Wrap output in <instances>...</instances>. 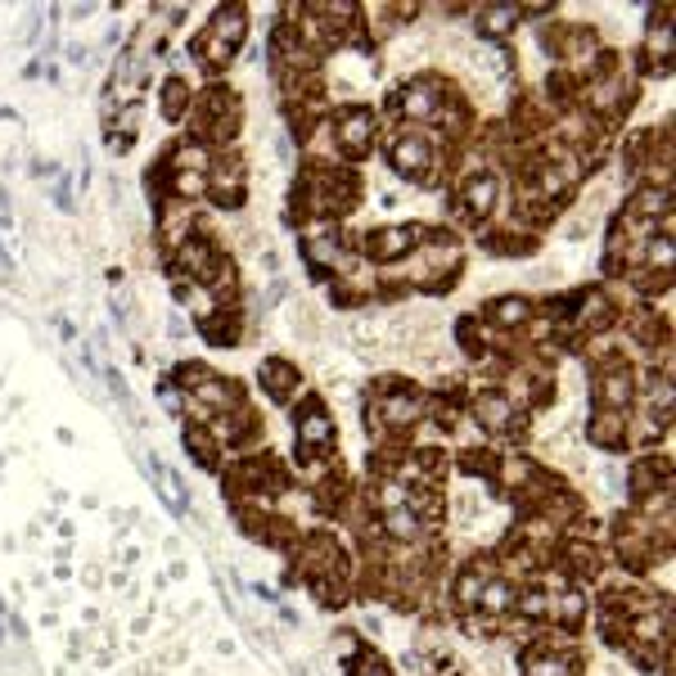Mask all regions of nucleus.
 Instances as JSON below:
<instances>
[{"mask_svg":"<svg viewBox=\"0 0 676 676\" xmlns=\"http://www.w3.org/2000/svg\"><path fill=\"white\" fill-rule=\"evenodd\" d=\"M388 280H397L406 294H429V298H447L460 276H465V248L460 235L451 226H425V243H419L406 262L384 271Z\"/></svg>","mask_w":676,"mask_h":676,"instance_id":"obj_1","label":"nucleus"},{"mask_svg":"<svg viewBox=\"0 0 676 676\" xmlns=\"http://www.w3.org/2000/svg\"><path fill=\"white\" fill-rule=\"evenodd\" d=\"M334 447H338V419L329 401L320 392H302L294 406V460L307 483H316L334 465Z\"/></svg>","mask_w":676,"mask_h":676,"instance_id":"obj_2","label":"nucleus"},{"mask_svg":"<svg viewBox=\"0 0 676 676\" xmlns=\"http://www.w3.org/2000/svg\"><path fill=\"white\" fill-rule=\"evenodd\" d=\"M239 131H243V105L226 81H208L203 91H195V105L186 113V136L190 140H199L208 149H221V145H235Z\"/></svg>","mask_w":676,"mask_h":676,"instance_id":"obj_3","label":"nucleus"},{"mask_svg":"<svg viewBox=\"0 0 676 676\" xmlns=\"http://www.w3.org/2000/svg\"><path fill=\"white\" fill-rule=\"evenodd\" d=\"M243 41H248V10H243V6H221V10H212L208 23L195 32L190 54H195V63H199L208 77H221V72L239 59Z\"/></svg>","mask_w":676,"mask_h":676,"instance_id":"obj_4","label":"nucleus"},{"mask_svg":"<svg viewBox=\"0 0 676 676\" xmlns=\"http://www.w3.org/2000/svg\"><path fill=\"white\" fill-rule=\"evenodd\" d=\"M388 167L401 177V181H410V186H434L438 181V158H443V140H438V131H429V127H401V122H392V131H388Z\"/></svg>","mask_w":676,"mask_h":676,"instance_id":"obj_5","label":"nucleus"},{"mask_svg":"<svg viewBox=\"0 0 676 676\" xmlns=\"http://www.w3.org/2000/svg\"><path fill=\"white\" fill-rule=\"evenodd\" d=\"M298 248H302V258H307V271L311 280H334L338 271H344L352 258H357V235L344 226V221H302L298 226Z\"/></svg>","mask_w":676,"mask_h":676,"instance_id":"obj_6","label":"nucleus"},{"mask_svg":"<svg viewBox=\"0 0 676 676\" xmlns=\"http://www.w3.org/2000/svg\"><path fill=\"white\" fill-rule=\"evenodd\" d=\"M451 87H456V81L443 77V72H410L406 81H397L392 96H388L392 122H401V127H429L434 131V122H438L443 100H447Z\"/></svg>","mask_w":676,"mask_h":676,"instance_id":"obj_7","label":"nucleus"},{"mask_svg":"<svg viewBox=\"0 0 676 676\" xmlns=\"http://www.w3.org/2000/svg\"><path fill=\"white\" fill-rule=\"evenodd\" d=\"M329 122V145H334V158L344 167H361L370 153H375V140H379V113L370 105H338L325 113Z\"/></svg>","mask_w":676,"mask_h":676,"instance_id":"obj_8","label":"nucleus"},{"mask_svg":"<svg viewBox=\"0 0 676 676\" xmlns=\"http://www.w3.org/2000/svg\"><path fill=\"white\" fill-rule=\"evenodd\" d=\"M419 243H425V226L419 221H384V226H370L366 235H357V258L375 271H388V267L406 262Z\"/></svg>","mask_w":676,"mask_h":676,"instance_id":"obj_9","label":"nucleus"},{"mask_svg":"<svg viewBox=\"0 0 676 676\" xmlns=\"http://www.w3.org/2000/svg\"><path fill=\"white\" fill-rule=\"evenodd\" d=\"M590 401L596 410H627L640 401V366L636 361H609L590 370Z\"/></svg>","mask_w":676,"mask_h":676,"instance_id":"obj_10","label":"nucleus"},{"mask_svg":"<svg viewBox=\"0 0 676 676\" xmlns=\"http://www.w3.org/2000/svg\"><path fill=\"white\" fill-rule=\"evenodd\" d=\"M248 401V392L239 388V379H226V375H208L199 388H190L186 392V419L190 425H212V419H221V415H230L235 406H243Z\"/></svg>","mask_w":676,"mask_h":676,"instance_id":"obj_11","label":"nucleus"},{"mask_svg":"<svg viewBox=\"0 0 676 676\" xmlns=\"http://www.w3.org/2000/svg\"><path fill=\"white\" fill-rule=\"evenodd\" d=\"M487 334H528V325L537 320V298L528 294H496L474 311Z\"/></svg>","mask_w":676,"mask_h":676,"instance_id":"obj_12","label":"nucleus"},{"mask_svg":"<svg viewBox=\"0 0 676 676\" xmlns=\"http://www.w3.org/2000/svg\"><path fill=\"white\" fill-rule=\"evenodd\" d=\"M153 217H158V243H162L167 258H172V252H177L190 235L203 230L199 203H186V199H162V203L153 208Z\"/></svg>","mask_w":676,"mask_h":676,"instance_id":"obj_13","label":"nucleus"},{"mask_svg":"<svg viewBox=\"0 0 676 676\" xmlns=\"http://www.w3.org/2000/svg\"><path fill=\"white\" fill-rule=\"evenodd\" d=\"M623 487H627V500H632V505L649 500L654 491H667V487H672V456H667V451H640V456L632 460Z\"/></svg>","mask_w":676,"mask_h":676,"instance_id":"obj_14","label":"nucleus"},{"mask_svg":"<svg viewBox=\"0 0 676 676\" xmlns=\"http://www.w3.org/2000/svg\"><path fill=\"white\" fill-rule=\"evenodd\" d=\"M586 443L600 451H632V415L627 410H596L586 415Z\"/></svg>","mask_w":676,"mask_h":676,"instance_id":"obj_15","label":"nucleus"},{"mask_svg":"<svg viewBox=\"0 0 676 676\" xmlns=\"http://www.w3.org/2000/svg\"><path fill=\"white\" fill-rule=\"evenodd\" d=\"M302 384H307V375H302V366H298V361H289V357H267V361L258 366V388H262L276 406L298 401Z\"/></svg>","mask_w":676,"mask_h":676,"instance_id":"obj_16","label":"nucleus"},{"mask_svg":"<svg viewBox=\"0 0 676 676\" xmlns=\"http://www.w3.org/2000/svg\"><path fill=\"white\" fill-rule=\"evenodd\" d=\"M469 23H474V32L487 41V46H505L519 28H524V10L519 6H510V0H500V6H478V10H469Z\"/></svg>","mask_w":676,"mask_h":676,"instance_id":"obj_17","label":"nucleus"},{"mask_svg":"<svg viewBox=\"0 0 676 676\" xmlns=\"http://www.w3.org/2000/svg\"><path fill=\"white\" fill-rule=\"evenodd\" d=\"M618 217H632V221H658V217H672V186L636 181V186H632V195L623 199Z\"/></svg>","mask_w":676,"mask_h":676,"instance_id":"obj_18","label":"nucleus"},{"mask_svg":"<svg viewBox=\"0 0 676 676\" xmlns=\"http://www.w3.org/2000/svg\"><path fill=\"white\" fill-rule=\"evenodd\" d=\"M243 307H221L217 316H208V320H199V338L208 348H239L243 344Z\"/></svg>","mask_w":676,"mask_h":676,"instance_id":"obj_19","label":"nucleus"},{"mask_svg":"<svg viewBox=\"0 0 676 676\" xmlns=\"http://www.w3.org/2000/svg\"><path fill=\"white\" fill-rule=\"evenodd\" d=\"M451 465L465 474V478H487V483H496V469H500V447H491V443H460V451L451 456Z\"/></svg>","mask_w":676,"mask_h":676,"instance_id":"obj_20","label":"nucleus"},{"mask_svg":"<svg viewBox=\"0 0 676 676\" xmlns=\"http://www.w3.org/2000/svg\"><path fill=\"white\" fill-rule=\"evenodd\" d=\"M190 105H195V87H190V77L167 72V77L158 81V113H162L167 122H186Z\"/></svg>","mask_w":676,"mask_h":676,"instance_id":"obj_21","label":"nucleus"},{"mask_svg":"<svg viewBox=\"0 0 676 676\" xmlns=\"http://www.w3.org/2000/svg\"><path fill=\"white\" fill-rule=\"evenodd\" d=\"M186 451H190V460L199 465V469H208V474H221L226 469V451H221V443L208 434V425H190L186 419Z\"/></svg>","mask_w":676,"mask_h":676,"instance_id":"obj_22","label":"nucleus"},{"mask_svg":"<svg viewBox=\"0 0 676 676\" xmlns=\"http://www.w3.org/2000/svg\"><path fill=\"white\" fill-rule=\"evenodd\" d=\"M456 348H460V357L474 361V366H483L487 352H491V334H487V325H483L474 311H465V316L456 320Z\"/></svg>","mask_w":676,"mask_h":676,"instance_id":"obj_23","label":"nucleus"},{"mask_svg":"<svg viewBox=\"0 0 676 676\" xmlns=\"http://www.w3.org/2000/svg\"><path fill=\"white\" fill-rule=\"evenodd\" d=\"M149 469H153L149 478H153V487L162 491V500H167V505H172V510H177V515H186V510H190V496H186V487H181V478H177V469H172V465H162L158 456H153V465H149Z\"/></svg>","mask_w":676,"mask_h":676,"instance_id":"obj_24","label":"nucleus"},{"mask_svg":"<svg viewBox=\"0 0 676 676\" xmlns=\"http://www.w3.org/2000/svg\"><path fill=\"white\" fill-rule=\"evenodd\" d=\"M208 375H217V370H212L208 361H181V366L172 370V388H177V392L186 397V392H190V388H199V384H203Z\"/></svg>","mask_w":676,"mask_h":676,"instance_id":"obj_25","label":"nucleus"},{"mask_svg":"<svg viewBox=\"0 0 676 676\" xmlns=\"http://www.w3.org/2000/svg\"><path fill=\"white\" fill-rule=\"evenodd\" d=\"M348 676H392V672H388V663H384L375 649H361V654L348 663Z\"/></svg>","mask_w":676,"mask_h":676,"instance_id":"obj_26","label":"nucleus"},{"mask_svg":"<svg viewBox=\"0 0 676 676\" xmlns=\"http://www.w3.org/2000/svg\"><path fill=\"white\" fill-rule=\"evenodd\" d=\"M334 649H338V658H344V667H348L366 645H361V636H357V632H334Z\"/></svg>","mask_w":676,"mask_h":676,"instance_id":"obj_27","label":"nucleus"}]
</instances>
